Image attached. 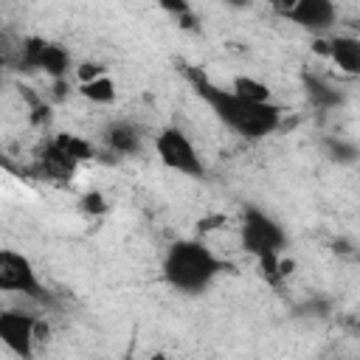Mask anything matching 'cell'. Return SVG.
<instances>
[{
	"instance_id": "6da1fadb",
	"label": "cell",
	"mask_w": 360,
	"mask_h": 360,
	"mask_svg": "<svg viewBox=\"0 0 360 360\" xmlns=\"http://www.w3.org/2000/svg\"><path fill=\"white\" fill-rule=\"evenodd\" d=\"M188 82L194 84L197 96L211 107V112L236 135L248 138V141H259L264 135H273L281 124V107H276L273 101H248L242 96H236L231 87H219L214 84L202 70L188 68Z\"/></svg>"
},
{
	"instance_id": "7a4b0ae2",
	"label": "cell",
	"mask_w": 360,
	"mask_h": 360,
	"mask_svg": "<svg viewBox=\"0 0 360 360\" xmlns=\"http://www.w3.org/2000/svg\"><path fill=\"white\" fill-rule=\"evenodd\" d=\"M160 270H163V281L172 290L183 295H200L225 270V262L217 259L211 248H205L200 239H177L166 248Z\"/></svg>"
},
{
	"instance_id": "3957f363",
	"label": "cell",
	"mask_w": 360,
	"mask_h": 360,
	"mask_svg": "<svg viewBox=\"0 0 360 360\" xmlns=\"http://www.w3.org/2000/svg\"><path fill=\"white\" fill-rule=\"evenodd\" d=\"M239 236H242V248L256 256V262L262 264L264 276L267 278H281L278 276V259L287 248V233L284 228L270 217L264 214L262 208L256 205H248L245 214H242V225H239Z\"/></svg>"
},
{
	"instance_id": "277c9868",
	"label": "cell",
	"mask_w": 360,
	"mask_h": 360,
	"mask_svg": "<svg viewBox=\"0 0 360 360\" xmlns=\"http://www.w3.org/2000/svg\"><path fill=\"white\" fill-rule=\"evenodd\" d=\"M155 152L166 169L186 177H205V163L191 138L180 127H163L155 135Z\"/></svg>"
},
{
	"instance_id": "5b68a950",
	"label": "cell",
	"mask_w": 360,
	"mask_h": 360,
	"mask_svg": "<svg viewBox=\"0 0 360 360\" xmlns=\"http://www.w3.org/2000/svg\"><path fill=\"white\" fill-rule=\"evenodd\" d=\"M0 290L3 292H14V295H25L34 301H48V290L42 287L34 264L28 256H22L20 250H0Z\"/></svg>"
},
{
	"instance_id": "8992f818",
	"label": "cell",
	"mask_w": 360,
	"mask_h": 360,
	"mask_svg": "<svg viewBox=\"0 0 360 360\" xmlns=\"http://www.w3.org/2000/svg\"><path fill=\"white\" fill-rule=\"evenodd\" d=\"M22 65L28 70H45L51 79H62L70 68V53L56 42L28 37L22 39Z\"/></svg>"
},
{
	"instance_id": "52a82bcc",
	"label": "cell",
	"mask_w": 360,
	"mask_h": 360,
	"mask_svg": "<svg viewBox=\"0 0 360 360\" xmlns=\"http://www.w3.org/2000/svg\"><path fill=\"white\" fill-rule=\"evenodd\" d=\"M0 340L8 352L17 357H34V340H37V318L20 309L0 312Z\"/></svg>"
},
{
	"instance_id": "ba28073f",
	"label": "cell",
	"mask_w": 360,
	"mask_h": 360,
	"mask_svg": "<svg viewBox=\"0 0 360 360\" xmlns=\"http://www.w3.org/2000/svg\"><path fill=\"white\" fill-rule=\"evenodd\" d=\"M284 17L307 31L321 34V31L332 28V22H335V3L332 0H295Z\"/></svg>"
},
{
	"instance_id": "9c48e42d",
	"label": "cell",
	"mask_w": 360,
	"mask_h": 360,
	"mask_svg": "<svg viewBox=\"0 0 360 360\" xmlns=\"http://www.w3.org/2000/svg\"><path fill=\"white\" fill-rule=\"evenodd\" d=\"M329 59L346 76H360V37L338 34L329 39Z\"/></svg>"
},
{
	"instance_id": "30bf717a",
	"label": "cell",
	"mask_w": 360,
	"mask_h": 360,
	"mask_svg": "<svg viewBox=\"0 0 360 360\" xmlns=\"http://www.w3.org/2000/svg\"><path fill=\"white\" fill-rule=\"evenodd\" d=\"M104 143L118 155H132V152H138L141 138L129 124H110L104 129Z\"/></svg>"
},
{
	"instance_id": "8fae6325",
	"label": "cell",
	"mask_w": 360,
	"mask_h": 360,
	"mask_svg": "<svg viewBox=\"0 0 360 360\" xmlns=\"http://www.w3.org/2000/svg\"><path fill=\"white\" fill-rule=\"evenodd\" d=\"M53 143H56L70 160H76V163H84V160H93V158H96V146H93L87 138L76 135V132H56V135H53Z\"/></svg>"
},
{
	"instance_id": "7c38bea8",
	"label": "cell",
	"mask_w": 360,
	"mask_h": 360,
	"mask_svg": "<svg viewBox=\"0 0 360 360\" xmlns=\"http://www.w3.org/2000/svg\"><path fill=\"white\" fill-rule=\"evenodd\" d=\"M76 160H70L53 141L45 146V152H42V169H45V174L48 177H59V180H65V177H70L73 172H76Z\"/></svg>"
},
{
	"instance_id": "4fadbf2b",
	"label": "cell",
	"mask_w": 360,
	"mask_h": 360,
	"mask_svg": "<svg viewBox=\"0 0 360 360\" xmlns=\"http://www.w3.org/2000/svg\"><path fill=\"white\" fill-rule=\"evenodd\" d=\"M79 96L87 98L90 104H112L115 96H118V90H115V82L104 73V76H98V79H93V82L79 84Z\"/></svg>"
},
{
	"instance_id": "5bb4252c",
	"label": "cell",
	"mask_w": 360,
	"mask_h": 360,
	"mask_svg": "<svg viewBox=\"0 0 360 360\" xmlns=\"http://www.w3.org/2000/svg\"><path fill=\"white\" fill-rule=\"evenodd\" d=\"M231 90H233L236 96L248 98V101H259V104L270 101V87H267L264 82L253 79V76H233V82H231Z\"/></svg>"
},
{
	"instance_id": "9a60e30c",
	"label": "cell",
	"mask_w": 360,
	"mask_h": 360,
	"mask_svg": "<svg viewBox=\"0 0 360 360\" xmlns=\"http://www.w3.org/2000/svg\"><path fill=\"white\" fill-rule=\"evenodd\" d=\"M304 84H307V96H309L312 104H318V107H335V104L343 101V96H340L335 87H329L326 82H321V79H315V76H307Z\"/></svg>"
},
{
	"instance_id": "2e32d148",
	"label": "cell",
	"mask_w": 360,
	"mask_h": 360,
	"mask_svg": "<svg viewBox=\"0 0 360 360\" xmlns=\"http://www.w3.org/2000/svg\"><path fill=\"white\" fill-rule=\"evenodd\" d=\"M110 205H107V200H104V194L101 191H87L84 197H82V211L84 214H90V217H96V214H104Z\"/></svg>"
},
{
	"instance_id": "e0dca14e",
	"label": "cell",
	"mask_w": 360,
	"mask_h": 360,
	"mask_svg": "<svg viewBox=\"0 0 360 360\" xmlns=\"http://www.w3.org/2000/svg\"><path fill=\"white\" fill-rule=\"evenodd\" d=\"M104 73H107V68H104L101 62H79V65H76V79H79V84L93 82V79H98V76H104Z\"/></svg>"
},
{
	"instance_id": "ac0fdd59",
	"label": "cell",
	"mask_w": 360,
	"mask_h": 360,
	"mask_svg": "<svg viewBox=\"0 0 360 360\" xmlns=\"http://www.w3.org/2000/svg\"><path fill=\"white\" fill-rule=\"evenodd\" d=\"M158 6H160L166 14H172L174 20L191 11V3H188V0H158Z\"/></svg>"
},
{
	"instance_id": "d6986e66",
	"label": "cell",
	"mask_w": 360,
	"mask_h": 360,
	"mask_svg": "<svg viewBox=\"0 0 360 360\" xmlns=\"http://www.w3.org/2000/svg\"><path fill=\"white\" fill-rule=\"evenodd\" d=\"M329 146H332V155H335V160H354L357 158V149L354 146H346V143H335V141H329Z\"/></svg>"
},
{
	"instance_id": "ffe728a7",
	"label": "cell",
	"mask_w": 360,
	"mask_h": 360,
	"mask_svg": "<svg viewBox=\"0 0 360 360\" xmlns=\"http://www.w3.org/2000/svg\"><path fill=\"white\" fill-rule=\"evenodd\" d=\"M219 225H225V214H214V217H202V219L197 222V228H200V233H208V231H217Z\"/></svg>"
},
{
	"instance_id": "44dd1931",
	"label": "cell",
	"mask_w": 360,
	"mask_h": 360,
	"mask_svg": "<svg viewBox=\"0 0 360 360\" xmlns=\"http://www.w3.org/2000/svg\"><path fill=\"white\" fill-rule=\"evenodd\" d=\"M270 3H273V8H276L281 17H284V14L292 8V3H295V0H270Z\"/></svg>"
},
{
	"instance_id": "7402d4cb",
	"label": "cell",
	"mask_w": 360,
	"mask_h": 360,
	"mask_svg": "<svg viewBox=\"0 0 360 360\" xmlns=\"http://www.w3.org/2000/svg\"><path fill=\"white\" fill-rule=\"evenodd\" d=\"M312 51H318V53H323V56L329 59V42H326V39H315V42H312Z\"/></svg>"
},
{
	"instance_id": "603a6c76",
	"label": "cell",
	"mask_w": 360,
	"mask_h": 360,
	"mask_svg": "<svg viewBox=\"0 0 360 360\" xmlns=\"http://www.w3.org/2000/svg\"><path fill=\"white\" fill-rule=\"evenodd\" d=\"M228 6H233V8H245V6H250V0H225Z\"/></svg>"
}]
</instances>
